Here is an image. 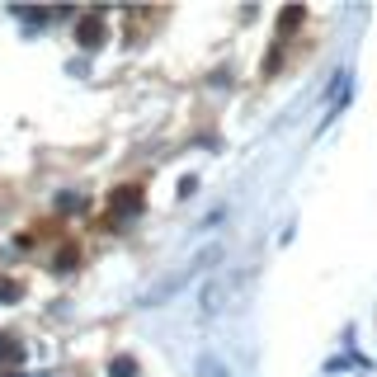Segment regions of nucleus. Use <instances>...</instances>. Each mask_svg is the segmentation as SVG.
I'll return each instance as SVG.
<instances>
[{"label": "nucleus", "instance_id": "f257e3e1", "mask_svg": "<svg viewBox=\"0 0 377 377\" xmlns=\"http://www.w3.org/2000/svg\"><path fill=\"white\" fill-rule=\"evenodd\" d=\"M141 203V193H137V188H123V193H113V212H132V207H137Z\"/></svg>", "mask_w": 377, "mask_h": 377}, {"label": "nucleus", "instance_id": "f03ea898", "mask_svg": "<svg viewBox=\"0 0 377 377\" xmlns=\"http://www.w3.org/2000/svg\"><path fill=\"white\" fill-rule=\"evenodd\" d=\"M80 38H85V43H90V47L99 43V19H90V24H85V33H80Z\"/></svg>", "mask_w": 377, "mask_h": 377}]
</instances>
